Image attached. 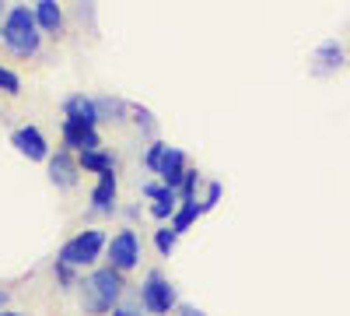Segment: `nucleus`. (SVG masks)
Masks as SVG:
<instances>
[{"label": "nucleus", "instance_id": "16", "mask_svg": "<svg viewBox=\"0 0 350 316\" xmlns=\"http://www.w3.org/2000/svg\"><path fill=\"white\" fill-rule=\"evenodd\" d=\"M175 236H179V232H172V228H158V232H154V246L168 256L175 250Z\"/></svg>", "mask_w": 350, "mask_h": 316}, {"label": "nucleus", "instance_id": "10", "mask_svg": "<svg viewBox=\"0 0 350 316\" xmlns=\"http://www.w3.org/2000/svg\"><path fill=\"white\" fill-rule=\"evenodd\" d=\"M77 172H81V165H77L67 151H56V155L49 158V180H53L56 186H74V183H77Z\"/></svg>", "mask_w": 350, "mask_h": 316}, {"label": "nucleus", "instance_id": "1", "mask_svg": "<svg viewBox=\"0 0 350 316\" xmlns=\"http://www.w3.org/2000/svg\"><path fill=\"white\" fill-rule=\"evenodd\" d=\"M123 292V278L116 267H98L84 278V289H81V306L84 313H95L102 316L105 309H112V302L120 299Z\"/></svg>", "mask_w": 350, "mask_h": 316}, {"label": "nucleus", "instance_id": "13", "mask_svg": "<svg viewBox=\"0 0 350 316\" xmlns=\"http://www.w3.org/2000/svg\"><path fill=\"white\" fill-rule=\"evenodd\" d=\"M77 165L81 169H88V172H98V176H109V172H116V158L109 155V151H84L81 158H77Z\"/></svg>", "mask_w": 350, "mask_h": 316}, {"label": "nucleus", "instance_id": "5", "mask_svg": "<svg viewBox=\"0 0 350 316\" xmlns=\"http://www.w3.org/2000/svg\"><path fill=\"white\" fill-rule=\"evenodd\" d=\"M137 256H140V239H137L133 228H123L120 236H112V243H109V267L130 271L137 264Z\"/></svg>", "mask_w": 350, "mask_h": 316}, {"label": "nucleus", "instance_id": "2", "mask_svg": "<svg viewBox=\"0 0 350 316\" xmlns=\"http://www.w3.org/2000/svg\"><path fill=\"white\" fill-rule=\"evenodd\" d=\"M0 36H4L8 49L18 53V56H32L39 49V18L36 11L28 8H14L4 21V28H0Z\"/></svg>", "mask_w": 350, "mask_h": 316}, {"label": "nucleus", "instance_id": "19", "mask_svg": "<svg viewBox=\"0 0 350 316\" xmlns=\"http://www.w3.org/2000/svg\"><path fill=\"white\" fill-rule=\"evenodd\" d=\"M196 180H200V176H196V169H189V172H186V180H183V186H179V197H183V200H193Z\"/></svg>", "mask_w": 350, "mask_h": 316}, {"label": "nucleus", "instance_id": "6", "mask_svg": "<svg viewBox=\"0 0 350 316\" xmlns=\"http://www.w3.org/2000/svg\"><path fill=\"white\" fill-rule=\"evenodd\" d=\"M11 145H14L25 158H32V162L49 158V145H46V137H42L36 127H18V130L11 134Z\"/></svg>", "mask_w": 350, "mask_h": 316}, {"label": "nucleus", "instance_id": "7", "mask_svg": "<svg viewBox=\"0 0 350 316\" xmlns=\"http://www.w3.org/2000/svg\"><path fill=\"white\" fill-rule=\"evenodd\" d=\"M64 145L67 148H74V151H98V134H95V127H81V123H70V120H64Z\"/></svg>", "mask_w": 350, "mask_h": 316}, {"label": "nucleus", "instance_id": "25", "mask_svg": "<svg viewBox=\"0 0 350 316\" xmlns=\"http://www.w3.org/2000/svg\"><path fill=\"white\" fill-rule=\"evenodd\" d=\"M0 316H21V313H0Z\"/></svg>", "mask_w": 350, "mask_h": 316}, {"label": "nucleus", "instance_id": "21", "mask_svg": "<svg viewBox=\"0 0 350 316\" xmlns=\"http://www.w3.org/2000/svg\"><path fill=\"white\" fill-rule=\"evenodd\" d=\"M56 274H60V281H64V284H70V281H74V274H70V264H60V260H56Z\"/></svg>", "mask_w": 350, "mask_h": 316}, {"label": "nucleus", "instance_id": "17", "mask_svg": "<svg viewBox=\"0 0 350 316\" xmlns=\"http://www.w3.org/2000/svg\"><path fill=\"white\" fill-rule=\"evenodd\" d=\"M0 92L18 95V92H21V81H18V74H11V71H4V67H0Z\"/></svg>", "mask_w": 350, "mask_h": 316}, {"label": "nucleus", "instance_id": "4", "mask_svg": "<svg viewBox=\"0 0 350 316\" xmlns=\"http://www.w3.org/2000/svg\"><path fill=\"white\" fill-rule=\"evenodd\" d=\"M140 306L148 313H168L175 306V289L165 281L161 271H151L148 278H144V284H140Z\"/></svg>", "mask_w": 350, "mask_h": 316}, {"label": "nucleus", "instance_id": "12", "mask_svg": "<svg viewBox=\"0 0 350 316\" xmlns=\"http://www.w3.org/2000/svg\"><path fill=\"white\" fill-rule=\"evenodd\" d=\"M92 204H95V211H112V204H116V172L98 176V186L92 190Z\"/></svg>", "mask_w": 350, "mask_h": 316}, {"label": "nucleus", "instance_id": "18", "mask_svg": "<svg viewBox=\"0 0 350 316\" xmlns=\"http://www.w3.org/2000/svg\"><path fill=\"white\" fill-rule=\"evenodd\" d=\"M165 151H168V145H161V141H154V145L148 148V158H144V162H148V169H154V172H158V165H161Z\"/></svg>", "mask_w": 350, "mask_h": 316}, {"label": "nucleus", "instance_id": "9", "mask_svg": "<svg viewBox=\"0 0 350 316\" xmlns=\"http://www.w3.org/2000/svg\"><path fill=\"white\" fill-rule=\"evenodd\" d=\"M64 117H67L70 123H81V127H95V120H98V102L84 99V95H70V99L64 102Z\"/></svg>", "mask_w": 350, "mask_h": 316}, {"label": "nucleus", "instance_id": "11", "mask_svg": "<svg viewBox=\"0 0 350 316\" xmlns=\"http://www.w3.org/2000/svg\"><path fill=\"white\" fill-rule=\"evenodd\" d=\"M144 197H154V218H168L175 215V190L172 186H158V183H144Z\"/></svg>", "mask_w": 350, "mask_h": 316}, {"label": "nucleus", "instance_id": "20", "mask_svg": "<svg viewBox=\"0 0 350 316\" xmlns=\"http://www.w3.org/2000/svg\"><path fill=\"white\" fill-rule=\"evenodd\" d=\"M217 200H221V183H211V186H207V200H203V211L214 208Z\"/></svg>", "mask_w": 350, "mask_h": 316}, {"label": "nucleus", "instance_id": "14", "mask_svg": "<svg viewBox=\"0 0 350 316\" xmlns=\"http://www.w3.org/2000/svg\"><path fill=\"white\" fill-rule=\"evenodd\" d=\"M36 18H39V28H46V32H60L64 28V14H60V8L53 4V0H39L36 4Z\"/></svg>", "mask_w": 350, "mask_h": 316}, {"label": "nucleus", "instance_id": "22", "mask_svg": "<svg viewBox=\"0 0 350 316\" xmlns=\"http://www.w3.org/2000/svg\"><path fill=\"white\" fill-rule=\"evenodd\" d=\"M112 316H140V313L130 309V306H120V309H112Z\"/></svg>", "mask_w": 350, "mask_h": 316}, {"label": "nucleus", "instance_id": "24", "mask_svg": "<svg viewBox=\"0 0 350 316\" xmlns=\"http://www.w3.org/2000/svg\"><path fill=\"white\" fill-rule=\"evenodd\" d=\"M4 302H8V295H4V292H0V306H4Z\"/></svg>", "mask_w": 350, "mask_h": 316}, {"label": "nucleus", "instance_id": "15", "mask_svg": "<svg viewBox=\"0 0 350 316\" xmlns=\"http://www.w3.org/2000/svg\"><path fill=\"white\" fill-rule=\"evenodd\" d=\"M200 215H203V204H196V200H183V208L175 211V218H172V232H186Z\"/></svg>", "mask_w": 350, "mask_h": 316}, {"label": "nucleus", "instance_id": "8", "mask_svg": "<svg viewBox=\"0 0 350 316\" xmlns=\"http://www.w3.org/2000/svg\"><path fill=\"white\" fill-rule=\"evenodd\" d=\"M158 172H161V180H165V186H172V190H179L183 186V180H186V155L179 151V148H168L165 151V158H161V165H158Z\"/></svg>", "mask_w": 350, "mask_h": 316}, {"label": "nucleus", "instance_id": "23", "mask_svg": "<svg viewBox=\"0 0 350 316\" xmlns=\"http://www.w3.org/2000/svg\"><path fill=\"white\" fill-rule=\"evenodd\" d=\"M179 313H183V316H203V313H200V309H196V306H183V309H179Z\"/></svg>", "mask_w": 350, "mask_h": 316}, {"label": "nucleus", "instance_id": "3", "mask_svg": "<svg viewBox=\"0 0 350 316\" xmlns=\"http://www.w3.org/2000/svg\"><path fill=\"white\" fill-rule=\"evenodd\" d=\"M102 250H105V232H98V228H84V232H77L74 239L64 243V250H60V264H70V267H77V264H92Z\"/></svg>", "mask_w": 350, "mask_h": 316}]
</instances>
